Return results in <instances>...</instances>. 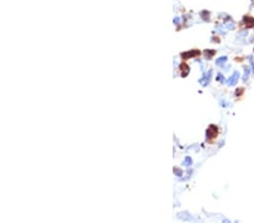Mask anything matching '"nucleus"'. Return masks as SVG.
I'll return each mask as SVG.
<instances>
[{
    "label": "nucleus",
    "mask_w": 254,
    "mask_h": 223,
    "mask_svg": "<svg viewBox=\"0 0 254 223\" xmlns=\"http://www.w3.org/2000/svg\"><path fill=\"white\" fill-rule=\"evenodd\" d=\"M198 54H199V52L192 51V52H189V53H186V54H182V58H186V56H194V55H198Z\"/></svg>",
    "instance_id": "obj_1"
}]
</instances>
